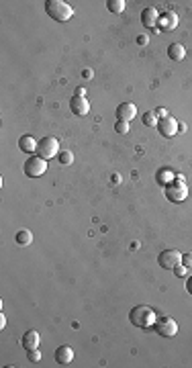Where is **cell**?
<instances>
[{
  "label": "cell",
  "instance_id": "6da1fadb",
  "mask_svg": "<svg viewBox=\"0 0 192 368\" xmlns=\"http://www.w3.org/2000/svg\"><path fill=\"white\" fill-rule=\"evenodd\" d=\"M129 319H131V323H133L135 327L147 329V327H151V325L155 323V319H158V317H155V313H153L151 307H147V305H137V307L131 309Z\"/></svg>",
  "mask_w": 192,
  "mask_h": 368
},
{
  "label": "cell",
  "instance_id": "7a4b0ae2",
  "mask_svg": "<svg viewBox=\"0 0 192 368\" xmlns=\"http://www.w3.org/2000/svg\"><path fill=\"white\" fill-rule=\"evenodd\" d=\"M45 12L58 23H65V21H69L74 16V8L69 6L67 2H64V0H47V2H45Z\"/></svg>",
  "mask_w": 192,
  "mask_h": 368
},
{
  "label": "cell",
  "instance_id": "3957f363",
  "mask_svg": "<svg viewBox=\"0 0 192 368\" xmlns=\"http://www.w3.org/2000/svg\"><path fill=\"white\" fill-rule=\"evenodd\" d=\"M164 194H166V198L170 200V203H182V200H186V196H188V186H186L184 180L174 178L170 184H166Z\"/></svg>",
  "mask_w": 192,
  "mask_h": 368
},
{
  "label": "cell",
  "instance_id": "277c9868",
  "mask_svg": "<svg viewBox=\"0 0 192 368\" xmlns=\"http://www.w3.org/2000/svg\"><path fill=\"white\" fill-rule=\"evenodd\" d=\"M37 156H41L43 160H51V158L60 156V141L56 137H51V135L43 137L37 145Z\"/></svg>",
  "mask_w": 192,
  "mask_h": 368
},
{
  "label": "cell",
  "instance_id": "5b68a950",
  "mask_svg": "<svg viewBox=\"0 0 192 368\" xmlns=\"http://www.w3.org/2000/svg\"><path fill=\"white\" fill-rule=\"evenodd\" d=\"M45 170H47V160H43L41 156H29V160L25 162V174L31 178L43 176Z\"/></svg>",
  "mask_w": 192,
  "mask_h": 368
},
{
  "label": "cell",
  "instance_id": "8992f818",
  "mask_svg": "<svg viewBox=\"0 0 192 368\" xmlns=\"http://www.w3.org/2000/svg\"><path fill=\"white\" fill-rule=\"evenodd\" d=\"M158 264L166 270H174L176 266L182 264V254L178 249H164V252L158 256Z\"/></svg>",
  "mask_w": 192,
  "mask_h": 368
},
{
  "label": "cell",
  "instance_id": "52a82bcc",
  "mask_svg": "<svg viewBox=\"0 0 192 368\" xmlns=\"http://www.w3.org/2000/svg\"><path fill=\"white\" fill-rule=\"evenodd\" d=\"M155 327H158L160 336H164V338H172V336H176V333H178V323L174 321L172 317H168V315L158 317V319H155Z\"/></svg>",
  "mask_w": 192,
  "mask_h": 368
},
{
  "label": "cell",
  "instance_id": "ba28073f",
  "mask_svg": "<svg viewBox=\"0 0 192 368\" xmlns=\"http://www.w3.org/2000/svg\"><path fill=\"white\" fill-rule=\"evenodd\" d=\"M158 129H160V135L164 137H174L178 133V121L174 119V117H166V119H160L158 121Z\"/></svg>",
  "mask_w": 192,
  "mask_h": 368
},
{
  "label": "cell",
  "instance_id": "9c48e42d",
  "mask_svg": "<svg viewBox=\"0 0 192 368\" xmlns=\"http://www.w3.org/2000/svg\"><path fill=\"white\" fill-rule=\"evenodd\" d=\"M69 111H72L74 115H78V117H84V115H88V111H90V103L86 100V96L74 94L72 100H69Z\"/></svg>",
  "mask_w": 192,
  "mask_h": 368
},
{
  "label": "cell",
  "instance_id": "30bf717a",
  "mask_svg": "<svg viewBox=\"0 0 192 368\" xmlns=\"http://www.w3.org/2000/svg\"><path fill=\"white\" fill-rule=\"evenodd\" d=\"M137 117V107L133 105V103H121L119 107H117V119L119 121H131V119H135Z\"/></svg>",
  "mask_w": 192,
  "mask_h": 368
},
{
  "label": "cell",
  "instance_id": "8fae6325",
  "mask_svg": "<svg viewBox=\"0 0 192 368\" xmlns=\"http://www.w3.org/2000/svg\"><path fill=\"white\" fill-rule=\"evenodd\" d=\"M158 27L164 29V31L176 29V27H178V14H176V12H164V14H160Z\"/></svg>",
  "mask_w": 192,
  "mask_h": 368
},
{
  "label": "cell",
  "instance_id": "7c38bea8",
  "mask_svg": "<svg viewBox=\"0 0 192 368\" xmlns=\"http://www.w3.org/2000/svg\"><path fill=\"white\" fill-rule=\"evenodd\" d=\"M37 145H39V141H35L33 139V135H29V133H27V135H21L19 137V149H21V152H25V154H37Z\"/></svg>",
  "mask_w": 192,
  "mask_h": 368
},
{
  "label": "cell",
  "instance_id": "4fadbf2b",
  "mask_svg": "<svg viewBox=\"0 0 192 368\" xmlns=\"http://www.w3.org/2000/svg\"><path fill=\"white\" fill-rule=\"evenodd\" d=\"M23 348L27 350H35V348H39V342H41V338H39V331H35V329H29V331H25V336H23Z\"/></svg>",
  "mask_w": 192,
  "mask_h": 368
},
{
  "label": "cell",
  "instance_id": "5bb4252c",
  "mask_svg": "<svg viewBox=\"0 0 192 368\" xmlns=\"http://www.w3.org/2000/svg\"><path fill=\"white\" fill-rule=\"evenodd\" d=\"M74 360V350L69 346H60L56 350V362L58 364H69Z\"/></svg>",
  "mask_w": 192,
  "mask_h": 368
},
{
  "label": "cell",
  "instance_id": "9a60e30c",
  "mask_svg": "<svg viewBox=\"0 0 192 368\" xmlns=\"http://www.w3.org/2000/svg\"><path fill=\"white\" fill-rule=\"evenodd\" d=\"M158 19H160V14H158V10H155L153 6L143 8V12H141V23H143L145 27H155V25H158Z\"/></svg>",
  "mask_w": 192,
  "mask_h": 368
},
{
  "label": "cell",
  "instance_id": "2e32d148",
  "mask_svg": "<svg viewBox=\"0 0 192 368\" xmlns=\"http://www.w3.org/2000/svg\"><path fill=\"white\" fill-rule=\"evenodd\" d=\"M184 56H186V49H184L182 43H172V45L168 47V58H170L172 61H182Z\"/></svg>",
  "mask_w": 192,
  "mask_h": 368
},
{
  "label": "cell",
  "instance_id": "e0dca14e",
  "mask_svg": "<svg viewBox=\"0 0 192 368\" xmlns=\"http://www.w3.org/2000/svg\"><path fill=\"white\" fill-rule=\"evenodd\" d=\"M14 240H16V244H19V245H31V242H33V233H31L29 229H21V231H16Z\"/></svg>",
  "mask_w": 192,
  "mask_h": 368
},
{
  "label": "cell",
  "instance_id": "ac0fdd59",
  "mask_svg": "<svg viewBox=\"0 0 192 368\" xmlns=\"http://www.w3.org/2000/svg\"><path fill=\"white\" fill-rule=\"evenodd\" d=\"M155 178H158V182L160 184H164V186H166V184H170L174 178H176V176H174V172L170 170V168H162L158 174H155Z\"/></svg>",
  "mask_w": 192,
  "mask_h": 368
},
{
  "label": "cell",
  "instance_id": "d6986e66",
  "mask_svg": "<svg viewBox=\"0 0 192 368\" xmlns=\"http://www.w3.org/2000/svg\"><path fill=\"white\" fill-rule=\"evenodd\" d=\"M107 8L111 10V12H123L125 8H127V2H125V0H109V2H107Z\"/></svg>",
  "mask_w": 192,
  "mask_h": 368
},
{
  "label": "cell",
  "instance_id": "ffe728a7",
  "mask_svg": "<svg viewBox=\"0 0 192 368\" xmlns=\"http://www.w3.org/2000/svg\"><path fill=\"white\" fill-rule=\"evenodd\" d=\"M143 123L147 127H158V117H155V111H147L143 115Z\"/></svg>",
  "mask_w": 192,
  "mask_h": 368
},
{
  "label": "cell",
  "instance_id": "44dd1931",
  "mask_svg": "<svg viewBox=\"0 0 192 368\" xmlns=\"http://www.w3.org/2000/svg\"><path fill=\"white\" fill-rule=\"evenodd\" d=\"M58 160H60L62 166H69V164L74 162V154H72V152H67V149H65V152H62V154L58 156Z\"/></svg>",
  "mask_w": 192,
  "mask_h": 368
},
{
  "label": "cell",
  "instance_id": "7402d4cb",
  "mask_svg": "<svg viewBox=\"0 0 192 368\" xmlns=\"http://www.w3.org/2000/svg\"><path fill=\"white\" fill-rule=\"evenodd\" d=\"M115 131L121 133V135H125V133H129V123L127 121H117L115 123Z\"/></svg>",
  "mask_w": 192,
  "mask_h": 368
},
{
  "label": "cell",
  "instance_id": "603a6c76",
  "mask_svg": "<svg viewBox=\"0 0 192 368\" xmlns=\"http://www.w3.org/2000/svg\"><path fill=\"white\" fill-rule=\"evenodd\" d=\"M182 266H186L188 270H192V252L182 254Z\"/></svg>",
  "mask_w": 192,
  "mask_h": 368
},
{
  "label": "cell",
  "instance_id": "cb8c5ba5",
  "mask_svg": "<svg viewBox=\"0 0 192 368\" xmlns=\"http://www.w3.org/2000/svg\"><path fill=\"white\" fill-rule=\"evenodd\" d=\"M27 354H29V360H31V362H39V360H41V352H39L37 348H35V350H29Z\"/></svg>",
  "mask_w": 192,
  "mask_h": 368
},
{
  "label": "cell",
  "instance_id": "d4e9b609",
  "mask_svg": "<svg viewBox=\"0 0 192 368\" xmlns=\"http://www.w3.org/2000/svg\"><path fill=\"white\" fill-rule=\"evenodd\" d=\"M174 272H176V276H186V272H188V268H186V266H176V268H174Z\"/></svg>",
  "mask_w": 192,
  "mask_h": 368
},
{
  "label": "cell",
  "instance_id": "484cf974",
  "mask_svg": "<svg viewBox=\"0 0 192 368\" xmlns=\"http://www.w3.org/2000/svg\"><path fill=\"white\" fill-rule=\"evenodd\" d=\"M155 117H158V119H166V117H168V111H166V109H158V111H155Z\"/></svg>",
  "mask_w": 192,
  "mask_h": 368
},
{
  "label": "cell",
  "instance_id": "4316f807",
  "mask_svg": "<svg viewBox=\"0 0 192 368\" xmlns=\"http://www.w3.org/2000/svg\"><path fill=\"white\" fill-rule=\"evenodd\" d=\"M4 325H6V317L4 313H0V329H4Z\"/></svg>",
  "mask_w": 192,
  "mask_h": 368
},
{
  "label": "cell",
  "instance_id": "83f0119b",
  "mask_svg": "<svg viewBox=\"0 0 192 368\" xmlns=\"http://www.w3.org/2000/svg\"><path fill=\"white\" fill-rule=\"evenodd\" d=\"M186 291H188V293L192 295V276H190V278L186 280Z\"/></svg>",
  "mask_w": 192,
  "mask_h": 368
},
{
  "label": "cell",
  "instance_id": "f1b7e54d",
  "mask_svg": "<svg viewBox=\"0 0 192 368\" xmlns=\"http://www.w3.org/2000/svg\"><path fill=\"white\" fill-rule=\"evenodd\" d=\"M137 41H139V43H141V45H145V43H147L149 39H147V35H141V37H139Z\"/></svg>",
  "mask_w": 192,
  "mask_h": 368
},
{
  "label": "cell",
  "instance_id": "f546056e",
  "mask_svg": "<svg viewBox=\"0 0 192 368\" xmlns=\"http://www.w3.org/2000/svg\"><path fill=\"white\" fill-rule=\"evenodd\" d=\"M76 94H78V96H86V90H84V88H78Z\"/></svg>",
  "mask_w": 192,
  "mask_h": 368
}]
</instances>
